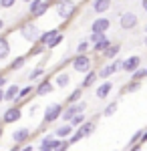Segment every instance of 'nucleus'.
<instances>
[{"mask_svg":"<svg viewBox=\"0 0 147 151\" xmlns=\"http://www.w3.org/2000/svg\"><path fill=\"white\" fill-rule=\"evenodd\" d=\"M55 10H57L58 18H63L65 22H68V20L77 14L79 6H77V2H75V0H58L57 4H55Z\"/></svg>","mask_w":147,"mask_h":151,"instance_id":"f257e3e1","label":"nucleus"},{"mask_svg":"<svg viewBox=\"0 0 147 151\" xmlns=\"http://www.w3.org/2000/svg\"><path fill=\"white\" fill-rule=\"evenodd\" d=\"M71 67L77 70V73L87 75V73L93 70V60H91L89 55H75V57H73V63H71Z\"/></svg>","mask_w":147,"mask_h":151,"instance_id":"f03ea898","label":"nucleus"},{"mask_svg":"<svg viewBox=\"0 0 147 151\" xmlns=\"http://www.w3.org/2000/svg\"><path fill=\"white\" fill-rule=\"evenodd\" d=\"M20 35H22L24 40H28V42H38L40 40V30H38V26L34 22H24L20 26Z\"/></svg>","mask_w":147,"mask_h":151,"instance_id":"7ed1b4c3","label":"nucleus"},{"mask_svg":"<svg viewBox=\"0 0 147 151\" xmlns=\"http://www.w3.org/2000/svg\"><path fill=\"white\" fill-rule=\"evenodd\" d=\"M85 109H87V103H85V101H79V103H75V105H68V107H65L63 121H65V123H71V121H73L77 115L85 113Z\"/></svg>","mask_w":147,"mask_h":151,"instance_id":"20e7f679","label":"nucleus"},{"mask_svg":"<svg viewBox=\"0 0 147 151\" xmlns=\"http://www.w3.org/2000/svg\"><path fill=\"white\" fill-rule=\"evenodd\" d=\"M63 113H65V109L61 103H50L45 109V123H55L57 119H63Z\"/></svg>","mask_w":147,"mask_h":151,"instance_id":"39448f33","label":"nucleus"},{"mask_svg":"<svg viewBox=\"0 0 147 151\" xmlns=\"http://www.w3.org/2000/svg\"><path fill=\"white\" fill-rule=\"evenodd\" d=\"M48 4H46L45 0H32L30 4H28V14L32 16V18H43L46 12H48Z\"/></svg>","mask_w":147,"mask_h":151,"instance_id":"423d86ee","label":"nucleus"},{"mask_svg":"<svg viewBox=\"0 0 147 151\" xmlns=\"http://www.w3.org/2000/svg\"><path fill=\"white\" fill-rule=\"evenodd\" d=\"M137 24H139V18H137L135 12H123L121 18H119V26L123 30H133Z\"/></svg>","mask_w":147,"mask_h":151,"instance_id":"0eeeda50","label":"nucleus"},{"mask_svg":"<svg viewBox=\"0 0 147 151\" xmlns=\"http://www.w3.org/2000/svg\"><path fill=\"white\" fill-rule=\"evenodd\" d=\"M20 117H22V109H20L18 105H14V107H8V109L4 111L2 121H4V125H10V123H16Z\"/></svg>","mask_w":147,"mask_h":151,"instance_id":"6e6552de","label":"nucleus"},{"mask_svg":"<svg viewBox=\"0 0 147 151\" xmlns=\"http://www.w3.org/2000/svg\"><path fill=\"white\" fill-rule=\"evenodd\" d=\"M109 28H111V20L105 18V16H99V18H95V20L91 22V30H93V32H103V35H105Z\"/></svg>","mask_w":147,"mask_h":151,"instance_id":"1a4fd4ad","label":"nucleus"},{"mask_svg":"<svg viewBox=\"0 0 147 151\" xmlns=\"http://www.w3.org/2000/svg\"><path fill=\"white\" fill-rule=\"evenodd\" d=\"M55 87L57 85H53V81L48 79V77H45L43 81L36 85V93L34 95H38V97H45V95H50L53 91H55Z\"/></svg>","mask_w":147,"mask_h":151,"instance_id":"9d476101","label":"nucleus"},{"mask_svg":"<svg viewBox=\"0 0 147 151\" xmlns=\"http://www.w3.org/2000/svg\"><path fill=\"white\" fill-rule=\"evenodd\" d=\"M18 95H20V87L14 83V85H8V87L2 91V99L8 101V103H14V101H18Z\"/></svg>","mask_w":147,"mask_h":151,"instance_id":"9b49d317","label":"nucleus"},{"mask_svg":"<svg viewBox=\"0 0 147 151\" xmlns=\"http://www.w3.org/2000/svg\"><path fill=\"white\" fill-rule=\"evenodd\" d=\"M28 139H30V129H26V127H20V129H16V131L12 133V141H14L16 145H26Z\"/></svg>","mask_w":147,"mask_h":151,"instance_id":"f8f14e48","label":"nucleus"},{"mask_svg":"<svg viewBox=\"0 0 147 151\" xmlns=\"http://www.w3.org/2000/svg\"><path fill=\"white\" fill-rule=\"evenodd\" d=\"M53 133H55V137H57V139H71V135L75 133V127H73L71 123H65V125L57 127Z\"/></svg>","mask_w":147,"mask_h":151,"instance_id":"ddd939ff","label":"nucleus"},{"mask_svg":"<svg viewBox=\"0 0 147 151\" xmlns=\"http://www.w3.org/2000/svg\"><path fill=\"white\" fill-rule=\"evenodd\" d=\"M137 69H141V57L133 55V57H129V58L123 60V70H127V73H135Z\"/></svg>","mask_w":147,"mask_h":151,"instance_id":"4468645a","label":"nucleus"},{"mask_svg":"<svg viewBox=\"0 0 147 151\" xmlns=\"http://www.w3.org/2000/svg\"><path fill=\"white\" fill-rule=\"evenodd\" d=\"M58 35H61V30H58V28H50V30H45V32L40 35V40H38V42H40V45H45V47L48 48V45H50V42H53V40H55Z\"/></svg>","mask_w":147,"mask_h":151,"instance_id":"2eb2a0df","label":"nucleus"},{"mask_svg":"<svg viewBox=\"0 0 147 151\" xmlns=\"http://www.w3.org/2000/svg\"><path fill=\"white\" fill-rule=\"evenodd\" d=\"M53 83L57 85L58 89H65V87H68V85H71V75H68L67 70H58Z\"/></svg>","mask_w":147,"mask_h":151,"instance_id":"dca6fc26","label":"nucleus"},{"mask_svg":"<svg viewBox=\"0 0 147 151\" xmlns=\"http://www.w3.org/2000/svg\"><path fill=\"white\" fill-rule=\"evenodd\" d=\"M10 55V42H8V36L2 35L0 36V60H6Z\"/></svg>","mask_w":147,"mask_h":151,"instance_id":"f3484780","label":"nucleus"},{"mask_svg":"<svg viewBox=\"0 0 147 151\" xmlns=\"http://www.w3.org/2000/svg\"><path fill=\"white\" fill-rule=\"evenodd\" d=\"M111 2L113 0H93V10L97 12V14H105L111 8Z\"/></svg>","mask_w":147,"mask_h":151,"instance_id":"a211bd4d","label":"nucleus"},{"mask_svg":"<svg viewBox=\"0 0 147 151\" xmlns=\"http://www.w3.org/2000/svg\"><path fill=\"white\" fill-rule=\"evenodd\" d=\"M111 91H113V83H109V81L101 83V85L97 87V99H107Z\"/></svg>","mask_w":147,"mask_h":151,"instance_id":"6ab92c4d","label":"nucleus"},{"mask_svg":"<svg viewBox=\"0 0 147 151\" xmlns=\"http://www.w3.org/2000/svg\"><path fill=\"white\" fill-rule=\"evenodd\" d=\"M95 129H97V123H95L93 119H89L85 125H81V127H79V131L83 133V137H91V135L95 133Z\"/></svg>","mask_w":147,"mask_h":151,"instance_id":"aec40b11","label":"nucleus"},{"mask_svg":"<svg viewBox=\"0 0 147 151\" xmlns=\"http://www.w3.org/2000/svg\"><path fill=\"white\" fill-rule=\"evenodd\" d=\"M99 79V73L97 70H91V73H87L85 75V79H83V83H81V87L83 89H89V87H93V83Z\"/></svg>","mask_w":147,"mask_h":151,"instance_id":"412c9836","label":"nucleus"},{"mask_svg":"<svg viewBox=\"0 0 147 151\" xmlns=\"http://www.w3.org/2000/svg\"><path fill=\"white\" fill-rule=\"evenodd\" d=\"M26 55H20V57H16L14 58V60H12L10 65H8V67H6V70H20L24 67V63H26Z\"/></svg>","mask_w":147,"mask_h":151,"instance_id":"4be33fe9","label":"nucleus"},{"mask_svg":"<svg viewBox=\"0 0 147 151\" xmlns=\"http://www.w3.org/2000/svg\"><path fill=\"white\" fill-rule=\"evenodd\" d=\"M83 91H85L83 87H77V89H75L73 93L68 95V97H67V107H68V105H75V103H79V101H81V97H83Z\"/></svg>","mask_w":147,"mask_h":151,"instance_id":"5701e85b","label":"nucleus"},{"mask_svg":"<svg viewBox=\"0 0 147 151\" xmlns=\"http://www.w3.org/2000/svg\"><path fill=\"white\" fill-rule=\"evenodd\" d=\"M111 45H113V42H111V40H109V38H103L101 42H97V45H93V50H95V52H107V50H109V48H111Z\"/></svg>","mask_w":147,"mask_h":151,"instance_id":"b1692460","label":"nucleus"},{"mask_svg":"<svg viewBox=\"0 0 147 151\" xmlns=\"http://www.w3.org/2000/svg\"><path fill=\"white\" fill-rule=\"evenodd\" d=\"M32 93H36V87H32V85L22 87V89H20V95H18V101H20V103H22V101H26V99H28Z\"/></svg>","mask_w":147,"mask_h":151,"instance_id":"393cba45","label":"nucleus"},{"mask_svg":"<svg viewBox=\"0 0 147 151\" xmlns=\"http://www.w3.org/2000/svg\"><path fill=\"white\" fill-rule=\"evenodd\" d=\"M46 50H48V48H46L45 45H40V42H36V45H34V47L30 48L28 52H26V57H28V58H30V57H38V55H43V52H46Z\"/></svg>","mask_w":147,"mask_h":151,"instance_id":"a878e982","label":"nucleus"},{"mask_svg":"<svg viewBox=\"0 0 147 151\" xmlns=\"http://www.w3.org/2000/svg\"><path fill=\"white\" fill-rule=\"evenodd\" d=\"M119 52H121V45H119V42H113V45H111V48H109L107 52H103V57H105V58H111V60H113V58L117 57Z\"/></svg>","mask_w":147,"mask_h":151,"instance_id":"bb28decb","label":"nucleus"},{"mask_svg":"<svg viewBox=\"0 0 147 151\" xmlns=\"http://www.w3.org/2000/svg\"><path fill=\"white\" fill-rule=\"evenodd\" d=\"M97 73H99V79H109L111 75H115V70H113V67H111V63H109V65H103V67L97 70Z\"/></svg>","mask_w":147,"mask_h":151,"instance_id":"cd10ccee","label":"nucleus"},{"mask_svg":"<svg viewBox=\"0 0 147 151\" xmlns=\"http://www.w3.org/2000/svg\"><path fill=\"white\" fill-rule=\"evenodd\" d=\"M141 85H143L141 81H129L123 87V93H137V91L141 89Z\"/></svg>","mask_w":147,"mask_h":151,"instance_id":"c85d7f7f","label":"nucleus"},{"mask_svg":"<svg viewBox=\"0 0 147 151\" xmlns=\"http://www.w3.org/2000/svg\"><path fill=\"white\" fill-rule=\"evenodd\" d=\"M117 107H119V101H111V103H109L107 107H105V109H103V115H105V117H111V115H115Z\"/></svg>","mask_w":147,"mask_h":151,"instance_id":"c756f323","label":"nucleus"},{"mask_svg":"<svg viewBox=\"0 0 147 151\" xmlns=\"http://www.w3.org/2000/svg\"><path fill=\"white\" fill-rule=\"evenodd\" d=\"M43 75H45V67H43V65H38V67H36V69H34L32 73L28 75V79H30V81L34 83V81H38V79H40Z\"/></svg>","mask_w":147,"mask_h":151,"instance_id":"7c9ffc66","label":"nucleus"},{"mask_svg":"<svg viewBox=\"0 0 147 151\" xmlns=\"http://www.w3.org/2000/svg\"><path fill=\"white\" fill-rule=\"evenodd\" d=\"M147 79V67L145 69H137L135 73H131V81H143Z\"/></svg>","mask_w":147,"mask_h":151,"instance_id":"2f4dec72","label":"nucleus"},{"mask_svg":"<svg viewBox=\"0 0 147 151\" xmlns=\"http://www.w3.org/2000/svg\"><path fill=\"white\" fill-rule=\"evenodd\" d=\"M89 45H91L89 40H81L77 45V55H89V48H91Z\"/></svg>","mask_w":147,"mask_h":151,"instance_id":"473e14b6","label":"nucleus"},{"mask_svg":"<svg viewBox=\"0 0 147 151\" xmlns=\"http://www.w3.org/2000/svg\"><path fill=\"white\" fill-rule=\"evenodd\" d=\"M53 141H55V133H53V135H45L38 149H50V143H53Z\"/></svg>","mask_w":147,"mask_h":151,"instance_id":"72a5a7b5","label":"nucleus"},{"mask_svg":"<svg viewBox=\"0 0 147 151\" xmlns=\"http://www.w3.org/2000/svg\"><path fill=\"white\" fill-rule=\"evenodd\" d=\"M103 38H107V35H103V32H91L89 35V42L91 45H97V42H101Z\"/></svg>","mask_w":147,"mask_h":151,"instance_id":"f704fd0d","label":"nucleus"},{"mask_svg":"<svg viewBox=\"0 0 147 151\" xmlns=\"http://www.w3.org/2000/svg\"><path fill=\"white\" fill-rule=\"evenodd\" d=\"M85 123H87V119H85V115H83V113H81V115H77L73 121H71V125H73V127H77V129H79L81 125H85Z\"/></svg>","mask_w":147,"mask_h":151,"instance_id":"c9c22d12","label":"nucleus"},{"mask_svg":"<svg viewBox=\"0 0 147 151\" xmlns=\"http://www.w3.org/2000/svg\"><path fill=\"white\" fill-rule=\"evenodd\" d=\"M81 139H85V137H83V133H81L79 129H77V131H75V133L71 135V139H68V141H71V145H73V143H79Z\"/></svg>","mask_w":147,"mask_h":151,"instance_id":"e433bc0d","label":"nucleus"},{"mask_svg":"<svg viewBox=\"0 0 147 151\" xmlns=\"http://www.w3.org/2000/svg\"><path fill=\"white\" fill-rule=\"evenodd\" d=\"M111 67H113V70H115V73L123 70V60H121V58H115L113 63H111Z\"/></svg>","mask_w":147,"mask_h":151,"instance_id":"4c0bfd02","label":"nucleus"},{"mask_svg":"<svg viewBox=\"0 0 147 151\" xmlns=\"http://www.w3.org/2000/svg\"><path fill=\"white\" fill-rule=\"evenodd\" d=\"M68 147H71V141H68V139H63V143H61V145H58L55 151H67Z\"/></svg>","mask_w":147,"mask_h":151,"instance_id":"58836bf2","label":"nucleus"},{"mask_svg":"<svg viewBox=\"0 0 147 151\" xmlns=\"http://www.w3.org/2000/svg\"><path fill=\"white\" fill-rule=\"evenodd\" d=\"M61 42H63V35H58L57 38H55V40H53V42L48 45V50H53V48H55V47H58Z\"/></svg>","mask_w":147,"mask_h":151,"instance_id":"ea45409f","label":"nucleus"},{"mask_svg":"<svg viewBox=\"0 0 147 151\" xmlns=\"http://www.w3.org/2000/svg\"><path fill=\"white\" fill-rule=\"evenodd\" d=\"M16 4V0H0V6L2 8H12Z\"/></svg>","mask_w":147,"mask_h":151,"instance_id":"a19ab883","label":"nucleus"},{"mask_svg":"<svg viewBox=\"0 0 147 151\" xmlns=\"http://www.w3.org/2000/svg\"><path fill=\"white\" fill-rule=\"evenodd\" d=\"M141 147H143V145L137 143V145H131V149H127V151H141Z\"/></svg>","mask_w":147,"mask_h":151,"instance_id":"79ce46f5","label":"nucleus"},{"mask_svg":"<svg viewBox=\"0 0 147 151\" xmlns=\"http://www.w3.org/2000/svg\"><path fill=\"white\" fill-rule=\"evenodd\" d=\"M6 75H2V77H0V87H6Z\"/></svg>","mask_w":147,"mask_h":151,"instance_id":"37998d69","label":"nucleus"},{"mask_svg":"<svg viewBox=\"0 0 147 151\" xmlns=\"http://www.w3.org/2000/svg\"><path fill=\"white\" fill-rule=\"evenodd\" d=\"M20 151H32V145L30 143H26V145H22V149Z\"/></svg>","mask_w":147,"mask_h":151,"instance_id":"c03bdc74","label":"nucleus"},{"mask_svg":"<svg viewBox=\"0 0 147 151\" xmlns=\"http://www.w3.org/2000/svg\"><path fill=\"white\" fill-rule=\"evenodd\" d=\"M145 143H147V129L143 131V137H141V145H145Z\"/></svg>","mask_w":147,"mask_h":151,"instance_id":"a18cd8bd","label":"nucleus"},{"mask_svg":"<svg viewBox=\"0 0 147 151\" xmlns=\"http://www.w3.org/2000/svg\"><path fill=\"white\" fill-rule=\"evenodd\" d=\"M36 111H38V105H30V115L36 113Z\"/></svg>","mask_w":147,"mask_h":151,"instance_id":"49530a36","label":"nucleus"},{"mask_svg":"<svg viewBox=\"0 0 147 151\" xmlns=\"http://www.w3.org/2000/svg\"><path fill=\"white\" fill-rule=\"evenodd\" d=\"M45 2H46V4H48V6H50V4H57L58 0H45Z\"/></svg>","mask_w":147,"mask_h":151,"instance_id":"de8ad7c7","label":"nucleus"},{"mask_svg":"<svg viewBox=\"0 0 147 151\" xmlns=\"http://www.w3.org/2000/svg\"><path fill=\"white\" fill-rule=\"evenodd\" d=\"M141 6L145 8V12H147V0H141Z\"/></svg>","mask_w":147,"mask_h":151,"instance_id":"09e8293b","label":"nucleus"},{"mask_svg":"<svg viewBox=\"0 0 147 151\" xmlns=\"http://www.w3.org/2000/svg\"><path fill=\"white\" fill-rule=\"evenodd\" d=\"M20 149H22V147H18V145H14V147H12L10 151H20Z\"/></svg>","mask_w":147,"mask_h":151,"instance_id":"8fccbe9b","label":"nucleus"},{"mask_svg":"<svg viewBox=\"0 0 147 151\" xmlns=\"http://www.w3.org/2000/svg\"><path fill=\"white\" fill-rule=\"evenodd\" d=\"M143 45H145V47H147V35H145V38H143Z\"/></svg>","mask_w":147,"mask_h":151,"instance_id":"3c124183","label":"nucleus"},{"mask_svg":"<svg viewBox=\"0 0 147 151\" xmlns=\"http://www.w3.org/2000/svg\"><path fill=\"white\" fill-rule=\"evenodd\" d=\"M38 151H53V149H38Z\"/></svg>","mask_w":147,"mask_h":151,"instance_id":"603ef678","label":"nucleus"},{"mask_svg":"<svg viewBox=\"0 0 147 151\" xmlns=\"http://www.w3.org/2000/svg\"><path fill=\"white\" fill-rule=\"evenodd\" d=\"M24 2H28V4H30V2H32V0H24Z\"/></svg>","mask_w":147,"mask_h":151,"instance_id":"864d4df0","label":"nucleus"},{"mask_svg":"<svg viewBox=\"0 0 147 151\" xmlns=\"http://www.w3.org/2000/svg\"><path fill=\"white\" fill-rule=\"evenodd\" d=\"M145 35H147V26H145Z\"/></svg>","mask_w":147,"mask_h":151,"instance_id":"5fc2aeb1","label":"nucleus"}]
</instances>
